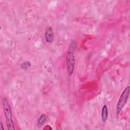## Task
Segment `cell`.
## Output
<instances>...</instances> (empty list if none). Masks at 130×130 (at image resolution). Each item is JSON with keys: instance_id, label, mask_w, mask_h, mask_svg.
Wrapping results in <instances>:
<instances>
[{"instance_id": "cell-10", "label": "cell", "mask_w": 130, "mask_h": 130, "mask_svg": "<svg viewBox=\"0 0 130 130\" xmlns=\"http://www.w3.org/2000/svg\"><path fill=\"white\" fill-rule=\"evenodd\" d=\"M1 128L2 129H4V127H3V124L2 122H1Z\"/></svg>"}, {"instance_id": "cell-6", "label": "cell", "mask_w": 130, "mask_h": 130, "mask_svg": "<svg viewBox=\"0 0 130 130\" xmlns=\"http://www.w3.org/2000/svg\"><path fill=\"white\" fill-rule=\"evenodd\" d=\"M47 119V116L45 114H42L39 117L38 120V125L39 126L43 125L46 122Z\"/></svg>"}, {"instance_id": "cell-7", "label": "cell", "mask_w": 130, "mask_h": 130, "mask_svg": "<svg viewBox=\"0 0 130 130\" xmlns=\"http://www.w3.org/2000/svg\"><path fill=\"white\" fill-rule=\"evenodd\" d=\"M76 42L75 41H72L70 44H69V47H68V51L69 52H74L76 47Z\"/></svg>"}, {"instance_id": "cell-5", "label": "cell", "mask_w": 130, "mask_h": 130, "mask_svg": "<svg viewBox=\"0 0 130 130\" xmlns=\"http://www.w3.org/2000/svg\"><path fill=\"white\" fill-rule=\"evenodd\" d=\"M101 117L102 120L105 122L106 121L108 118V108L106 105H104L101 114Z\"/></svg>"}, {"instance_id": "cell-3", "label": "cell", "mask_w": 130, "mask_h": 130, "mask_svg": "<svg viewBox=\"0 0 130 130\" xmlns=\"http://www.w3.org/2000/svg\"><path fill=\"white\" fill-rule=\"evenodd\" d=\"M67 69L69 76H71L74 70L75 65V58L74 52L67 51L66 55Z\"/></svg>"}, {"instance_id": "cell-4", "label": "cell", "mask_w": 130, "mask_h": 130, "mask_svg": "<svg viewBox=\"0 0 130 130\" xmlns=\"http://www.w3.org/2000/svg\"><path fill=\"white\" fill-rule=\"evenodd\" d=\"M45 39L47 43H52L54 41V33L51 26H47L45 30Z\"/></svg>"}, {"instance_id": "cell-2", "label": "cell", "mask_w": 130, "mask_h": 130, "mask_svg": "<svg viewBox=\"0 0 130 130\" xmlns=\"http://www.w3.org/2000/svg\"><path fill=\"white\" fill-rule=\"evenodd\" d=\"M129 87L127 86L123 91L122 92V94H121L119 99L118 101L117 106H116V114L118 115L126 103L127 100L129 97Z\"/></svg>"}, {"instance_id": "cell-1", "label": "cell", "mask_w": 130, "mask_h": 130, "mask_svg": "<svg viewBox=\"0 0 130 130\" xmlns=\"http://www.w3.org/2000/svg\"><path fill=\"white\" fill-rule=\"evenodd\" d=\"M3 105L7 128L9 129H15L14 124L12 118L11 108L9 101L6 98H4L3 99Z\"/></svg>"}, {"instance_id": "cell-8", "label": "cell", "mask_w": 130, "mask_h": 130, "mask_svg": "<svg viewBox=\"0 0 130 130\" xmlns=\"http://www.w3.org/2000/svg\"><path fill=\"white\" fill-rule=\"evenodd\" d=\"M30 62L28 61H25L22 63L21 64V68L23 70H25L30 66Z\"/></svg>"}, {"instance_id": "cell-9", "label": "cell", "mask_w": 130, "mask_h": 130, "mask_svg": "<svg viewBox=\"0 0 130 130\" xmlns=\"http://www.w3.org/2000/svg\"><path fill=\"white\" fill-rule=\"evenodd\" d=\"M52 129V128L51 127V126H50V125H46V126H45L44 128H43V129Z\"/></svg>"}]
</instances>
